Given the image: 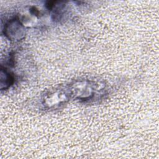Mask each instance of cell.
Segmentation results:
<instances>
[{"mask_svg":"<svg viewBox=\"0 0 159 159\" xmlns=\"http://www.w3.org/2000/svg\"><path fill=\"white\" fill-rule=\"evenodd\" d=\"M93 89L91 84L87 81H82L74 83L70 92L71 96H74L80 99L90 98L93 95Z\"/></svg>","mask_w":159,"mask_h":159,"instance_id":"obj_2","label":"cell"},{"mask_svg":"<svg viewBox=\"0 0 159 159\" xmlns=\"http://www.w3.org/2000/svg\"><path fill=\"white\" fill-rule=\"evenodd\" d=\"M70 96V92L67 93L61 89H57L47 94L44 97L43 104L48 107H55L65 102Z\"/></svg>","mask_w":159,"mask_h":159,"instance_id":"obj_1","label":"cell"},{"mask_svg":"<svg viewBox=\"0 0 159 159\" xmlns=\"http://www.w3.org/2000/svg\"><path fill=\"white\" fill-rule=\"evenodd\" d=\"M4 34L9 39L14 40H20L24 35V29L20 21L17 19L10 20L6 25Z\"/></svg>","mask_w":159,"mask_h":159,"instance_id":"obj_3","label":"cell"}]
</instances>
